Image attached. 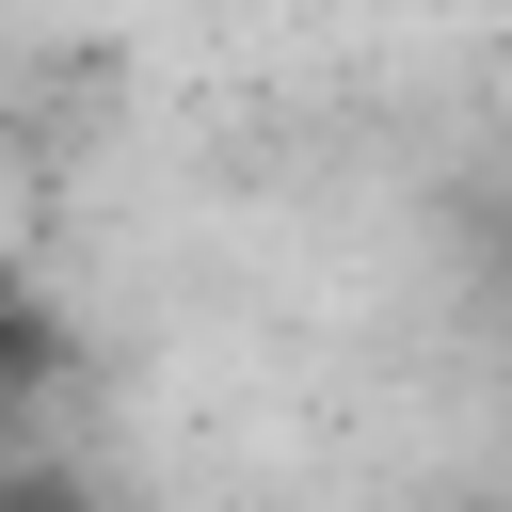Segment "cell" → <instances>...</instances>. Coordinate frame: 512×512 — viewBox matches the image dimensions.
Returning <instances> with one entry per match:
<instances>
[{
  "label": "cell",
  "instance_id": "1",
  "mask_svg": "<svg viewBox=\"0 0 512 512\" xmlns=\"http://www.w3.org/2000/svg\"><path fill=\"white\" fill-rule=\"evenodd\" d=\"M64 368H80V320L32 288V256H0V416H32Z\"/></svg>",
  "mask_w": 512,
  "mask_h": 512
},
{
  "label": "cell",
  "instance_id": "2",
  "mask_svg": "<svg viewBox=\"0 0 512 512\" xmlns=\"http://www.w3.org/2000/svg\"><path fill=\"white\" fill-rule=\"evenodd\" d=\"M0 512H112V480H96L80 448H16V432H0Z\"/></svg>",
  "mask_w": 512,
  "mask_h": 512
},
{
  "label": "cell",
  "instance_id": "3",
  "mask_svg": "<svg viewBox=\"0 0 512 512\" xmlns=\"http://www.w3.org/2000/svg\"><path fill=\"white\" fill-rule=\"evenodd\" d=\"M464 512H512V496H464Z\"/></svg>",
  "mask_w": 512,
  "mask_h": 512
}]
</instances>
